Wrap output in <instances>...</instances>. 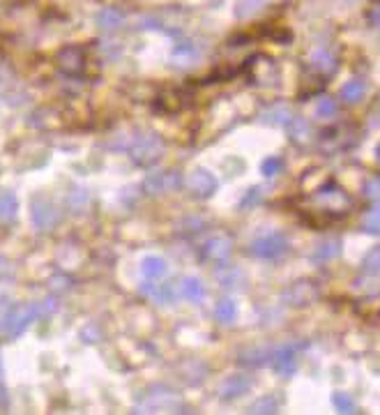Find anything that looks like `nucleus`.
<instances>
[{
    "label": "nucleus",
    "instance_id": "obj_1",
    "mask_svg": "<svg viewBox=\"0 0 380 415\" xmlns=\"http://www.w3.org/2000/svg\"><path fill=\"white\" fill-rule=\"evenodd\" d=\"M42 318L40 303H28L18 307H9L3 316H0V335L7 339H16L23 335V330L33 323V320Z\"/></svg>",
    "mask_w": 380,
    "mask_h": 415
},
{
    "label": "nucleus",
    "instance_id": "obj_2",
    "mask_svg": "<svg viewBox=\"0 0 380 415\" xmlns=\"http://www.w3.org/2000/svg\"><path fill=\"white\" fill-rule=\"evenodd\" d=\"M129 155L136 164H155L157 159L164 155V141L157 136L155 131H141V134L131 141Z\"/></svg>",
    "mask_w": 380,
    "mask_h": 415
},
{
    "label": "nucleus",
    "instance_id": "obj_3",
    "mask_svg": "<svg viewBox=\"0 0 380 415\" xmlns=\"http://www.w3.org/2000/svg\"><path fill=\"white\" fill-rule=\"evenodd\" d=\"M249 252L256 259H281L288 252V238L281 231H270L263 235H256L249 244Z\"/></svg>",
    "mask_w": 380,
    "mask_h": 415
},
{
    "label": "nucleus",
    "instance_id": "obj_4",
    "mask_svg": "<svg viewBox=\"0 0 380 415\" xmlns=\"http://www.w3.org/2000/svg\"><path fill=\"white\" fill-rule=\"evenodd\" d=\"M31 217H33V226L40 231H49L58 224V210L51 199L46 196H35L31 203Z\"/></svg>",
    "mask_w": 380,
    "mask_h": 415
},
{
    "label": "nucleus",
    "instance_id": "obj_5",
    "mask_svg": "<svg viewBox=\"0 0 380 415\" xmlns=\"http://www.w3.org/2000/svg\"><path fill=\"white\" fill-rule=\"evenodd\" d=\"M313 203L320 205V208H325L327 215H341V212L348 210L350 199L339 190V187L330 185V187H325V190H320L316 196H313Z\"/></svg>",
    "mask_w": 380,
    "mask_h": 415
},
{
    "label": "nucleus",
    "instance_id": "obj_6",
    "mask_svg": "<svg viewBox=\"0 0 380 415\" xmlns=\"http://www.w3.org/2000/svg\"><path fill=\"white\" fill-rule=\"evenodd\" d=\"M187 190L192 192L198 199H207L217 190V178L207 171V168H194L192 173L187 176Z\"/></svg>",
    "mask_w": 380,
    "mask_h": 415
},
{
    "label": "nucleus",
    "instance_id": "obj_7",
    "mask_svg": "<svg viewBox=\"0 0 380 415\" xmlns=\"http://www.w3.org/2000/svg\"><path fill=\"white\" fill-rule=\"evenodd\" d=\"M270 365L272 370L281 376H293L298 372V357H295V346H277L270 351Z\"/></svg>",
    "mask_w": 380,
    "mask_h": 415
},
{
    "label": "nucleus",
    "instance_id": "obj_8",
    "mask_svg": "<svg viewBox=\"0 0 380 415\" xmlns=\"http://www.w3.org/2000/svg\"><path fill=\"white\" fill-rule=\"evenodd\" d=\"M203 254L205 259H210L215 263H226L233 254V240L226 238V235H212V238L205 240Z\"/></svg>",
    "mask_w": 380,
    "mask_h": 415
},
{
    "label": "nucleus",
    "instance_id": "obj_9",
    "mask_svg": "<svg viewBox=\"0 0 380 415\" xmlns=\"http://www.w3.org/2000/svg\"><path fill=\"white\" fill-rule=\"evenodd\" d=\"M55 65L65 74H81L85 68V53L79 46H65V49L55 55Z\"/></svg>",
    "mask_w": 380,
    "mask_h": 415
},
{
    "label": "nucleus",
    "instance_id": "obj_10",
    "mask_svg": "<svg viewBox=\"0 0 380 415\" xmlns=\"http://www.w3.org/2000/svg\"><path fill=\"white\" fill-rule=\"evenodd\" d=\"M201 46H198L196 42L192 40H183L175 44V49L170 51V63L178 65V68H189V65H194L201 60Z\"/></svg>",
    "mask_w": 380,
    "mask_h": 415
},
{
    "label": "nucleus",
    "instance_id": "obj_11",
    "mask_svg": "<svg viewBox=\"0 0 380 415\" xmlns=\"http://www.w3.org/2000/svg\"><path fill=\"white\" fill-rule=\"evenodd\" d=\"M316 298V286L311 281H298V284L288 286L286 291L281 293V300L291 307H302V305H309L311 300Z\"/></svg>",
    "mask_w": 380,
    "mask_h": 415
},
{
    "label": "nucleus",
    "instance_id": "obj_12",
    "mask_svg": "<svg viewBox=\"0 0 380 415\" xmlns=\"http://www.w3.org/2000/svg\"><path fill=\"white\" fill-rule=\"evenodd\" d=\"M251 388V381L246 379L244 374H231L228 379L222 383L219 388V397L224 401H233V399H240L242 394H246Z\"/></svg>",
    "mask_w": 380,
    "mask_h": 415
},
{
    "label": "nucleus",
    "instance_id": "obj_13",
    "mask_svg": "<svg viewBox=\"0 0 380 415\" xmlns=\"http://www.w3.org/2000/svg\"><path fill=\"white\" fill-rule=\"evenodd\" d=\"M178 185H180V176L173 171H155L146 178L148 194H164L168 190H175Z\"/></svg>",
    "mask_w": 380,
    "mask_h": 415
},
{
    "label": "nucleus",
    "instance_id": "obj_14",
    "mask_svg": "<svg viewBox=\"0 0 380 415\" xmlns=\"http://www.w3.org/2000/svg\"><path fill=\"white\" fill-rule=\"evenodd\" d=\"M125 21H127V16L118 7H102L97 16H94V23H97V28L104 33H116L118 28L125 26Z\"/></svg>",
    "mask_w": 380,
    "mask_h": 415
},
{
    "label": "nucleus",
    "instance_id": "obj_15",
    "mask_svg": "<svg viewBox=\"0 0 380 415\" xmlns=\"http://www.w3.org/2000/svg\"><path fill=\"white\" fill-rule=\"evenodd\" d=\"M309 63H311V70L313 72H320V74H332L337 70V53L330 49V46H318V49H313L311 55H309Z\"/></svg>",
    "mask_w": 380,
    "mask_h": 415
},
{
    "label": "nucleus",
    "instance_id": "obj_16",
    "mask_svg": "<svg viewBox=\"0 0 380 415\" xmlns=\"http://www.w3.org/2000/svg\"><path fill=\"white\" fill-rule=\"evenodd\" d=\"M141 293L143 296H148V298H152L155 303H159V305H166V303H173L175 300V286L173 284H164V286H155L152 284V279H148V281H143L141 284Z\"/></svg>",
    "mask_w": 380,
    "mask_h": 415
},
{
    "label": "nucleus",
    "instance_id": "obj_17",
    "mask_svg": "<svg viewBox=\"0 0 380 415\" xmlns=\"http://www.w3.org/2000/svg\"><path fill=\"white\" fill-rule=\"evenodd\" d=\"M293 118H295V113H293V109L286 107V104H274V107H270L261 116L263 122H268V125H274V127H288Z\"/></svg>",
    "mask_w": 380,
    "mask_h": 415
},
{
    "label": "nucleus",
    "instance_id": "obj_18",
    "mask_svg": "<svg viewBox=\"0 0 380 415\" xmlns=\"http://www.w3.org/2000/svg\"><path fill=\"white\" fill-rule=\"evenodd\" d=\"M339 254H341V240L339 238H327V240H322L316 249H313L311 261L318 263V266H322V263L335 261Z\"/></svg>",
    "mask_w": 380,
    "mask_h": 415
},
{
    "label": "nucleus",
    "instance_id": "obj_19",
    "mask_svg": "<svg viewBox=\"0 0 380 415\" xmlns=\"http://www.w3.org/2000/svg\"><path fill=\"white\" fill-rule=\"evenodd\" d=\"M180 296L189 303H203L207 291H205V284L198 277H185L180 281Z\"/></svg>",
    "mask_w": 380,
    "mask_h": 415
},
{
    "label": "nucleus",
    "instance_id": "obj_20",
    "mask_svg": "<svg viewBox=\"0 0 380 415\" xmlns=\"http://www.w3.org/2000/svg\"><path fill=\"white\" fill-rule=\"evenodd\" d=\"M18 215V199L14 192L0 190V224H12Z\"/></svg>",
    "mask_w": 380,
    "mask_h": 415
},
{
    "label": "nucleus",
    "instance_id": "obj_21",
    "mask_svg": "<svg viewBox=\"0 0 380 415\" xmlns=\"http://www.w3.org/2000/svg\"><path fill=\"white\" fill-rule=\"evenodd\" d=\"M367 90L369 86L364 79H350L348 83H344V88H341V99L346 104H357L364 99Z\"/></svg>",
    "mask_w": 380,
    "mask_h": 415
},
{
    "label": "nucleus",
    "instance_id": "obj_22",
    "mask_svg": "<svg viewBox=\"0 0 380 415\" xmlns=\"http://www.w3.org/2000/svg\"><path fill=\"white\" fill-rule=\"evenodd\" d=\"M141 272H143V277L155 281V279L166 275L168 266H166V261L161 259V257H146L143 261H141Z\"/></svg>",
    "mask_w": 380,
    "mask_h": 415
},
{
    "label": "nucleus",
    "instance_id": "obj_23",
    "mask_svg": "<svg viewBox=\"0 0 380 415\" xmlns=\"http://www.w3.org/2000/svg\"><path fill=\"white\" fill-rule=\"evenodd\" d=\"M240 365L244 367H263V365H270V351L268 348H246V351L240 353Z\"/></svg>",
    "mask_w": 380,
    "mask_h": 415
},
{
    "label": "nucleus",
    "instance_id": "obj_24",
    "mask_svg": "<svg viewBox=\"0 0 380 415\" xmlns=\"http://www.w3.org/2000/svg\"><path fill=\"white\" fill-rule=\"evenodd\" d=\"M90 205V192L85 187H72L67 194V208L72 212H83Z\"/></svg>",
    "mask_w": 380,
    "mask_h": 415
},
{
    "label": "nucleus",
    "instance_id": "obj_25",
    "mask_svg": "<svg viewBox=\"0 0 380 415\" xmlns=\"http://www.w3.org/2000/svg\"><path fill=\"white\" fill-rule=\"evenodd\" d=\"M215 318L219 320V323H233V320L237 318L235 300L233 298H222L215 307Z\"/></svg>",
    "mask_w": 380,
    "mask_h": 415
},
{
    "label": "nucleus",
    "instance_id": "obj_26",
    "mask_svg": "<svg viewBox=\"0 0 380 415\" xmlns=\"http://www.w3.org/2000/svg\"><path fill=\"white\" fill-rule=\"evenodd\" d=\"M362 231L364 233H371V235H380V201L364 215Z\"/></svg>",
    "mask_w": 380,
    "mask_h": 415
},
{
    "label": "nucleus",
    "instance_id": "obj_27",
    "mask_svg": "<svg viewBox=\"0 0 380 415\" xmlns=\"http://www.w3.org/2000/svg\"><path fill=\"white\" fill-rule=\"evenodd\" d=\"M268 3H270V0H240V3H237V16L249 18L254 14H259Z\"/></svg>",
    "mask_w": 380,
    "mask_h": 415
},
{
    "label": "nucleus",
    "instance_id": "obj_28",
    "mask_svg": "<svg viewBox=\"0 0 380 415\" xmlns=\"http://www.w3.org/2000/svg\"><path fill=\"white\" fill-rule=\"evenodd\" d=\"M339 113V107H337V102L332 99V97H320L316 102V116L322 118V120H330V118H335Z\"/></svg>",
    "mask_w": 380,
    "mask_h": 415
},
{
    "label": "nucleus",
    "instance_id": "obj_29",
    "mask_svg": "<svg viewBox=\"0 0 380 415\" xmlns=\"http://www.w3.org/2000/svg\"><path fill=\"white\" fill-rule=\"evenodd\" d=\"M332 401H335V406H337L339 413H357L355 399L350 397L348 392H335L332 394Z\"/></svg>",
    "mask_w": 380,
    "mask_h": 415
},
{
    "label": "nucleus",
    "instance_id": "obj_30",
    "mask_svg": "<svg viewBox=\"0 0 380 415\" xmlns=\"http://www.w3.org/2000/svg\"><path fill=\"white\" fill-rule=\"evenodd\" d=\"M362 268H364L367 275H380V244L367 254L364 261H362Z\"/></svg>",
    "mask_w": 380,
    "mask_h": 415
},
{
    "label": "nucleus",
    "instance_id": "obj_31",
    "mask_svg": "<svg viewBox=\"0 0 380 415\" xmlns=\"http://www.w3.org/2000/svg\"><path fill=\"white\" fill-rule=\"evenodd\" d=\"M279 399L274 397V394H268V397L259 399V404H254V406L249 409L251 413H277L279 411Z\"/></svg>",
    "mask_w": 380,
    "mask_h": 415
},
{
    "label": "nucleus",
    "instance_id": "obj_32",
    "mask_svg": "<svg viewBox=\"0 0 380 415\" xmlns=\"http://www.w3.org/2000/svg\"><path fill=\"white\" fill-rule=\"evenodd\" d=\"M281 171H283V159L281 157H268L261 164V173L265 178H274V176H279Z\"/></svg>",
    "mask_w": 380,
    "mask_h": 415
},
{
    "label": "nucleus",
    "instance_id": "obj_33",
    "mask_svg": "<svg viewBox=\"0 0 380 415\" xmlns=\"http://www.w3.org/2000/svg\"><path fill=\"white\" fill-rule=\"evenodd\" d=\"M159 107H164V104H168V107L164 111H178L180 107H183V99H180V92L175 90H166V92H161L159 99H157Z\"/></svg>",
    "mask_w": 380,
    "mask_h": 415
},
{
    "label": "nucleus",
    "instance_id": "obj_34",
    "mask_svg": "<svg viewBox=\"0 0 380 415\" xmlns=\"http://www.w3.org/2000/svg\"><path fill=\"white\" fill-rule=\"evenodd\" d=\"M219 281L224 286H240L242 275H240V270H226L219 275Z\"/></svg>",
    "mask_w": 380,
    "mask_h": 415
},
{
    "label": "nucleus",
    "instance_id": "obj_35",
    "mask_svg": "<svg viewBox=\"0 0 380 415\" xmlns=\"http://www.w3.org/2000/svg\"><path fill=\"white\" fill-rule=\"evenodd\" d=\"M12 277H14V266L9 263V259L0 257V281L12 279Z\"/></svg>",
    "mask_w": 380,
    "mask_h": 415
},
{
    "label": "nucleus",
    "instance_id": "obj_36",
    "mask_svg": "<svg viewBox=\"0 0 380 415\" xmlns=\"http://www.w3.org/2000/svg\"><path fill=\"white\" fill-rule=\"evenodd\" d=\"M364 192H367L369 199L380 201V176H378V178H374V180H369V183H367Z\"/></svg>",
    "mask_w": 380,
    "mask_h": 415
},
{
    "label": "nucleus",
    "instance_id": "obj_37",
    "mask_svg": "<svg viewBox=\"0 0 380 415\" xmlns=\"http://www.w3.org/2000/svg\"><path fill=\"white\" fill-rule=\"evenodd\" d=\"M261 194H263L261 187H251V192L246 194V201H242V205H254V203H259V201H261Z\"/></svg>",
    "mask_w": 380,
    "mask_h": 415
},
{
    "label": "nucleus",
    "instance_id": "obj_38",
    "mask_svg": "<svg viewBox=\"0 0 380 415\" xmlns=\"http://www.w3.org/2000/svg\"><path fill=\"white\" fill-rule=\"evenodd\" d=\"M139 26H141V28H159V26H161V18L155 16V14H152V16H143V18L139 21Z\"/></svg>",
    "mask_w": 380,
    "mask_h": 415
},
{
    "label": "nucleus",
    "instance_id": "obj_39",
    "mask_svg": "<svg viewBox=\"0 0 380 415\" xmlns=\"http://www.w3.org/2000/svg\"><path fill=\"white\" fill-rule=\"evenodd\" d=\"M83 339H85V342H90V339H94V342H97V339H99V330H97V325H85V330H83Z\"/></svg>",
    "mask_w": 380,
    "mask_h": 415
},
{
    "label": "nucleus",
    "instance_id": "obj_40",
    "mask_svg": "<svg viewBox=\"0 0 380 415\" xmlns=\"http://www.w3.org/2000/svg\"><path fill=\"white\" fill-rule=\"evenodd\" d=\"M369 21H371L374 26H378V28H380V5H378V7H374L371 12H369Z\"/></svg>",
    "mask_w": 380,
    "mask_h": 415
},
{
    "label": "nucleus",
    "instance_id": "obj_41",
    "mask_svg": "<svg viewBox=\"0 0 380 415\" xmlns=\"http://www.w3.org/2000/svg\"><path fill=\"white\" fill-rule=\"evenodd\" d=\"M0 394L7 401V390H5V376H3V360H0Z\"/></svg>",
    "mask_w": 380,
    "mask_h": 415
},
{
    "label": "nucleus",
    "instance_id": "obj_42",
    "mask_svg": "<svg viewBox=\"0 0 380 415\" xmlns=\"http://www.w3.org/2000/svg\"><path fill=\"white\" fill-rule=\"evenodd\" d=\"M9 305H12V303H9V298L7 296H0V316H3L5 311L9 309Z\"/></svg>",
    "mask_w": 380,
    "mask_h": 415
},
{
    "label": "nucleus",
    "instance_id": "obj_43",
    "mask_svg": "<svg viewBox=\"0 0 380 415\" xmlns=\"http://www.w3.org/2000/svg\"><path fill=\"white\" fill-rule=\"evenodd\" d=\"M376 155H378V159H380V146H378V153H376Z\"/></svg>",
    "mask_w": 380,
    "mask_h": 415
},
{
    "label": "nucleus",
    "instance_id": "obj_44",
    "mask_svg": "<svg viewBox=\"0 0 380 415\" xmlns=\"http://www.w3.org/2000/svg\"><path fill=\"white\" fill-rule=\"evenodd\" d=\"M0 88H3V77H0Z\"/></svg>",
    "mask_w": 380,
    "mask_h": 415
}]
</instances>
